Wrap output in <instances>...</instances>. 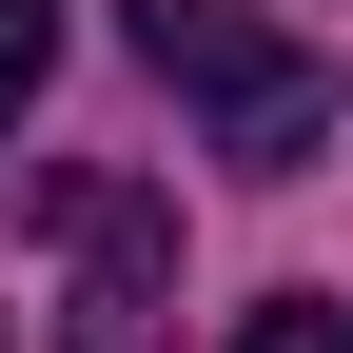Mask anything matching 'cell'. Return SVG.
Here are the masks:
<instances>
[{"label": "cell", "mask_w": 353, "mask_h": 353, "mask_svg": "<svg viewBox=\"0 0 353 353\" xmlns=\"http://www.w3.org/2000/svg\"><path fill=\"white\" fill-rule=\"evenodd\" d=\"M236 353H353V314H334V294H255Z\"/></svg>", "instance_id": "cell-3"}, {"label": "cell", "mask_w": 353, "mask_h": 353, "mask_svg": "<svg viewBox=\"0 0 353 353\" xmlns=\"http://www.w3.org/2000/svg\"><path fill=\"white\" fill-rule=\"evenodd\" d=\"M39 216L79 236V353H157V294H176V216L138 196V176H59Z\"/></svg>", "instance_id": "cell-2"}, {"label": "cell", "mask_w": 353, "mask_h": 353, "mask_svg": "<svg viewBox=\"0 0 353 353\" xmlns=\"http://www.w3.org/2000/svg\"><path fill=\"white\" fill-rule=\"evenodd\" d=\"M39 79H59V20H39V0H0V138H20V99Z\"/></svg>", "instance_id": "cell-4"}, {"label": "cell", "mask_w": 353, "mask_h": 353, "mask_svg": "<svg viewBox=\"0 0 353 353\" xmlns=\"http://www.w3.org/2000/svg\"><path fill=\"white\" fill-rule=\"evenodd\" d=\"M138 59H157L176 99L216 118V157H236V176H294V157L334 138V79L294 59L255 0H138Z\"/></svg>", "instance_id": "cell-1"}]
</instances>
